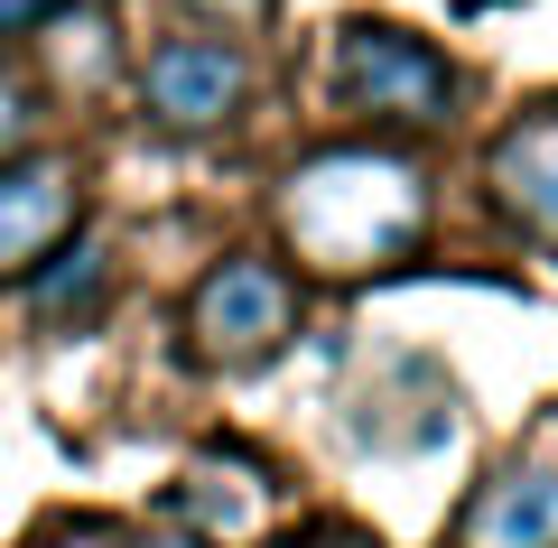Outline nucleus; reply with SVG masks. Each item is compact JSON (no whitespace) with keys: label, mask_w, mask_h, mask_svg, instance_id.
<instances>
[{"label":"nucleus","mask_w":558,"mask_h":548,"mask_svg":"<svg viewBox=\"0 0 558 548\" xmlns=\"http://www.w3.org/2000/svg\"><path fill=\"white\" fill-rule=\"evenodd\" d=\"M418 223H428V176L400 149H317L279 186V233L326 279L400 260L418 242Z\"/></svg>","instance_id":"nucleus-1"},{"label":"nucleus","mask_w":558,"mask_h":548,"mask_svg":"<svg viewBox=\"0 0 558 548\" xmlns=\"http://www.w3.org/2000/svg\"><path fill=\"white\" fill-rule=\"evenodd\" d=\"M289 334H299V279L279 270L270 252L215 260V270L196 279V297H186V353H196L205 373H223V381L279 363Z\"/></svg>","instance_id":"nucleus-2"},{"label":"nucleus","mask_w":558,"mask_h":548,"mask_svg":"<svg viewBox=\"0 0 558 548\" xmlns=\"http://www.w3.org/2000/svg\"><path fill=\"white\" fill-rule=\"evenodd\" d=\"M336 102L381 131H438L457 112V65L400 20H344L336 38Z\"/></svg>","instance_id":"nucleus-3"},{"label":"nucleus","mask_w":558,"mask_h":548,"mask_svg":"<svg viewBox=\"0 0 558 548\" xmlns=\"http://www.w3.org/2000/svg\"><path fill=\"white\" fill-rule=\"evenodd\" d=\"M140 102H149V121L178 131V139L233 131L242 102H252V57H242V38H223V28L159 38V47H149V65H140Z\"/></svg>","instance_id":"nucleus-4"},{"label":"nucleus","mask_w":558,"mask_h":548,"mask_svg":"<svg viewBox=\"0 0 558 548\" xmlns=\"http://www.w3.org/2000/svg\"><path fill=\"white\" fill-rule=\"evenodd\" d=\"M75 233V158H0V279H28Z\"/></svg>","instance_id":"nucleus-5"},{"label":"nucleus","mask_w":558,"mask_h":548,"mask_svg":"<svg viewBox=\"0 0 558 548\" xmlns=\"http://www.w3.org/2000/svg\"><path fill=\"white\" fill-rule=\"evenodd\" d=\"M484 186H494V205L531 242L558 252V112H521L512 131L484 149Z\"/></svg>","instance_id":"nucleus-6"},{"label":"nucleus","mask_w":558,"mask_h":548,"mask_svg":"<svg viewBox=\"0 0 558 548\" xmlns=\"http://www.w3.org/2000/svg\"><path fill=\"white\" fill-rule=\"evenodd\" d=\"M457 548H558V474L549 465H502L465 502Z\"/></svg>","instance_id":"nucleus-7"},{"label":"nucleus","mask_w":558,"mask_h":548,"mask_svg":"<svg viewBox=\"0 0 558 548\" xmlns=\"http://www.w3.org/2000/svg\"><path fill=\"white\" fill-rule=\"evenodd\" d=\"M28 307H38V326H47V334L94 326V316L112 307V252H102L94 233L57 242V252H47L38 270H28Z\"/></svg>","instance_id":"nucleus-8"},{"label":"nucleus","mask_w":558,"mask_h":548,"mask_svg":"<svg viewBox=\"0 0 558 548\" xmlns=\"http://www.w3.org/2000/svg\"><path fill=\"white\" fill-rule=\"evenodd\" d=\"M28 139H38V94H28V84L0 65V158H20Z\"/></svg>","instance_id":"nucleus-9"},{"label":"nucleus","mask_w":558,"mask_h":548,"mask_svg":"<svg viewBox=\"0 0 558 548\" xmlns=\"http://www.w3.org/2000/svg\"><path fill=\"white\" fill-rule=\"evenodd\" d=\"M186 10H196L205 28H223V38H233V28H252V20H270V0H186Z\"/></svg>","instance_id":"nucleus-10"},{"label":"nucleus","mask_w":558,"mask_h":548,"mask_svg":"<svg viewBox=\"0 0 558 548\" xmlns=\"http://www.w3.org/2000/svg\"><path fill=\"white\" fill-rule=\"evenodd\" d=\"M65 0H0V38H28V28H47Z\"/></svg>","instance_id":"nucleus-11"},{"label":"nucleus","mask_w":558,"mask_h":548,"mask_svg":"<svg viewBox=\"0 0 558 548\" xmlns=\"http://www.w3.org/2000/svg\"><path fill=\"white\" fill-rule=\"evenodd\" d=\"M131 548H205V539H131Z\"/></svg>","instance_id":"nucleus-12"}]
</instances>
